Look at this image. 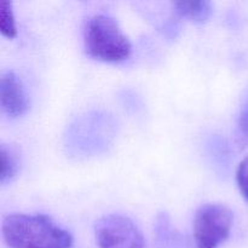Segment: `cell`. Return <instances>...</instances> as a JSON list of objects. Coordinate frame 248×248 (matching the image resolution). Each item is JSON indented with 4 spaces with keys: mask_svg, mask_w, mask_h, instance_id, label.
Here are the masks:
<instances>
[{
    "mask_svg": "<svg viewBox=\"0 0 248 248\" xmlns=\"http://www.w3.org/2000/svg\"><path fill=\"white\" fill-rule=\"evenodd\" d=\"M172 7L178 16L188 18L193 22L202 23L212 15V4L206 0L199 1H176L172 2Z\"/></svg>",
    "mask_w": 248,
    "mask_h": 248,
    "instance_id": "6",
    "label": "cell"
},
{
    "mask_svg": "<svg viewBox=\"0 0 248 248\" xmlns=\"http://www.w3.org/2000/svg\"><path fill=\"white\" fill-rule=\"evenodd\" d=\"M236 182L240 191L248 201V155L240 162L236 171Z\"/></svg>",
    "mask_w": 248,
    "mask_h": 248,
    "instance_id": "10",
    "label": "cell"
},
{
    "mask_svg": "<svg viewBox=\"0 0 248 248\" xmlns=\"http://www.w3.org/2000/svg\"><path fill=\"white\" fill-rule=\"evenodd\" d=\"M84 41L87 55L103 62H121L132 52L130 39L118 22L107 15H94L87 21Z\"/></svg>",
    "mask_w": 248,
    "mask_h": 248,
    "instance_id": "2",
    "label": "cell"
},
{
    "mask_svg": "<svg viewBox=\"0 0 248 248\" xmlns=\"http://www.w3.org/2000/svg\"><path fill=\"white\" fill-rule=\"evenodd\" d=\"M0 31L6 38H15L17 35L16 19H15L12 4L9 1H4L1 5V19H0Z\"/></svg>",
    "mask_w": 248,
    "mask_h": 248,
    "instance_id": "8",
    "label": "cell"
},
{
    "mask_svg": "<svg viewBox=\"0 0 248 248\" xmlns=\"http://www.w3.org/2000/svg\"><path fill=\"white\" fill-rule=\"evenodd\" d=\"M234 224L232 210L222 203H206L194 218L196 248H218L229 237Z\"/></svg>",
    "mask_w": 248,
    "mask_h": 248,
    "instance_id": "3",
    "label": "cell"
},
{
    "mask_svg": "<svg viewBox=\"0 0 248 248\" xmlns=\"http://www.w3.org/2000/svg\"><path fill=\"white\" fill-rule=\"evenodd\" d=\"M0 104L10 118H18L28 109V98L23 85L14 72L2 73L0 79Z\"/></svg>",
    "mask_w": 248,
    "mask_h": 248,
    "instance_id": "5",
    "label": "cell"
},
{
    "mask_svg": "<svg viewBox=\"0 0 248 248\" xmlns=\"http://www.w3.org/2000/svg\"><path fill=\"white\" fill-rule=\"evenodd\" d=\"M99 248H145L137 225L124 215H107L94 227Z\"/></svg>",
    "mask_w": 248,
    "mask_h": 248,
    "instance_id": "4",
    "label": "cell"
},
{
    "mask_svg": "<svg viewBox=\"0 0 248 248\" xmlns=\"http://www.w3.org/2000/svg\"><path fill=\"white\" fill-rule=\"evenodd\" d=\"M10 248H72L73 236L45 215H10L2 222Z\"/></svg>",
    "mask_w": 248,
    "mask_h": 248,
    "instance_id": "1",
    "label": "cell"
},
{
    "mask_svg": "<svg viewBox=\"0 0 248 248\" xmlns=\"http://www.w3.org/2000/svg\"><path fill=\"white\" fill-rule=\"evenodd\" d=\"M0 159H1V172L0 181L2 184L11 181L18 171V160L11 148L6 144L0 145Z\"/></svg>",
    "mask_w": 248,
    "mask_h": 248,
    "instance_id": "7",
    "label": "cell"
},
{
    "mask_svg": "<svg viewBox=\"0 0 248 248\" xmlns=\"http://www.w3.org/2000/svg\"><path fill=\"white\" fill-rule=\"evenodd\" d=\"M236 143L240 149L248 147V96L240 110L236 124Z\"/></svg>",
    "mask_w": 248,
    "mask_h": 248,
    "instance_id": "9",
    "label": "cell"
}]
</instances>
